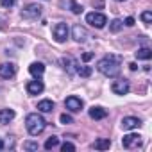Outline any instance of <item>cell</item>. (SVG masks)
Instances as JSON below:
<instances>
[{
    "label": "cell",
    "mask_w": 152,
    "mask_h": 152,
    "mask_svg": "<svg viewBox=\"0 0 152 152\" xmlns=\"http://www.w3.org/2000/svg\"><path fill=\"white\" fill-rule=\"evenodd\" d=\"M97 70L106 77H116L120 73V59L115 56H106L97 63Z\"/></svg>",
    "instance_id": "6da1fadb"
},
{
    "label": "cell",
    "mask_w": 152,
    "mask_h": 152,
    "mask_svg": "<svg viewBox=\"0 0 152 152\" xmlns=\"http://www.w3.org/2000/svg\"><path fill=\"white\" fill-rule=\"evenodd\" d=\"M25 127H27V131H29L31 136H38V134H41L45 131L47 120L41 115H38V113H31L25 118Z\"/></svg>",
    "instance_id": "7a4b0ae2"
},
{
    "label": "cell",
    "mask_w": 152,
    "mask_h": 152,
    "mask_svg": "<svg viewBox=\"0 0 152 152\" xmlns=\"http://www.w3.org/2000/svg\"><path fill=\"white\" fill-rule=\"evenodd\" d=\"M86 23H90V25L95 27V29H102V27H106L107 18H106V15L93 11V13H88V15H86Z\"/></svg>",
    "instance_id": "3957f363"
},
{
    "label": "cell",
    "mask_w": 152,
    "mask_h": 152,
    "mask_svg": "<svg viewBox=\"0 0 152 152\" xmlns=\"http://www.w3.org/2000/svg\"><path fill=\"white\" fill-rule=\"evenodd\" d=\"M68 25L66 23H56L54 25V29H52V36H54V39L57 41V43H64L66 41V38H68Z\"/></svg>",
    "instance_id": "277c9868"
},
{
    "label": "cell",
    "mask_w": 152,
    "mask_h": 152,
    "mask_svg": "<svg viewBox=\"0 0 152 152\" xmlns=\"http://www.w3.org/2000/svg\"><path fill=\"white\" fill-rule=\"evenodd\" d=\"M22 16L23 18H29V20H38L41 16V7L38 4H29L23 11H22Z\"/></svg>",
    "instance_id": "5b68a950"
},
{
    "label": "cell",
    "mask_w": 152,
    "mask_h": 152,
    "mask_svg": "<svg viewBox=\"0 0 152 152\" xmlns=\"http://www.w3.org/2000/svg\"><path fill=\"white\" fill-rule=\"evenodd\" d=\"M111 90H113L115 95H127L129 90H131V84H129V81H125V79H118V81L113 83Z\"/></svg>",
    "instance_id": "8992f818"
},
{
    "label": "cell",
    "mask_w": 152,
    "mask_h": 152,
    "mask_svg": "<svg viewBox=\"0 0 152 152\" xmlns=\"http://www.w3.org/2000/svg\"><path fill=\"white\" fill-rule=\"evenodd\" d=\"M122 145H124V148H134V147H140V145H141V136L131 132V134H127V136L122 138Z\"/></svg>",
    "instance_id": "52a82bcc"
},
{
    "label": "cell",
    "mask_w": 152,
    "mask_h": 152,
    "mask_svg": "<svg viewBox=\"0 0 152 152\" xmlns=\"http://www.w3.org/2000/svg\"><path fill=\"white\" fill-rule=\"evenodd\" d=\"M64 106H66V109L68 111H72V113H77V111H81L83 109V106H84V102L79 99V97H68L66 100H64Z\"/></svg>",
    "instance_id": "ba28073f"
},
{
    "label": "cell",
    "mask_w": 152,
    "mask_h": 152,
    "mask_svg": "<svg viewBox=\"0 0 152 152\" xmlns=\"http://www.w3.org/2000/svg\"><path fill=\"white\" fill-rule=\"evenodd\" d=\"M16 73V64L15 63H4L0 64V77L2 79H11Z\"/></svg>",
    "instance_id": "9c48e42d"
},
{
    "label": "cell",
    "mask_w": 152,
    "mask_h": 152,
    "mask_svg": "<svg viewBox=\"0 0 152 152\" xmlns=\"http://www.w3.org/2000/svg\"><path fill=\"white\" fill-rule=\"evenodd\" d=\"M61 64H63V68H64L70 75H75V73H77V66H79V63L75 61L73 57H61Z\"/></svg>",
    "instance_id": "30bf717a"
},
{
    "label": "cell",
    "mask_w": 152,
    "mask_h": 152,
    "mask_svg": "<svg viewBox=\"0 0 152 152\" xmlns=\"http://www.w3.org/2000/svg\"><path fill=\"white\" fill-rule=\"evenodd\" d=\"M140 125H141V120L138 116H125V118H122V129H125V131L138 129Z\"/></svg>",
    "instance_id": "8fae6325"
},
{
    "label": "cell",
    "mask_w": 152,
    "mask_h": 152,
    "mask_svg": "<svg viewBox=\"0 0 152 152\" xmlns=\"http://www.w3.org/2000/svg\"><path fill=\"white\" fill-rule=\"evenodd\" d=\"M43 90H45V84H43L39 79L27 83V93H29V95H39Z\"/></svg>",
    "instance_id": "7c38bea8"
},
{
    "label": "cell",
    "mask_w": 152,
    "mask_h": 152,
    "mask_svg": "<svg viewBox=\"0 0 152 152\" xmlns=\"http://www.w3.org/2000/svg\"><path fill=\"white\" fill-rule=\"evenodd\" d=\"M72 36H73L75 41L83 43V41H86V38H88V31H86L83 25H73V29H72Z\"/></svg>",
    "instance_id": "4fadbf2b"
},
{
    "label": "cell",
    "mask_w": 152,
    "mask_h": 152,
    "mask_svg": "<svg viewBox=\"0 0 152 152\" xmlns=\"http://www.w3.org/2000/svg\"><path fill=\"white\" fill-rule=\"evenodd\" d=\"M29 72H31V75H32V77L39 79L41 75L45 73V64H43V63H39V61H36V63H32V64L29 66Z\"/></svg>",
    "instance_id": "5bb4252c"
},
{
    "label": "cell",
    "mask_w": 152,
    "mask_h": 152,
    "mask_svg": "<svg viewBox=\"0 0 152 152\" xmlns=\"http://www.w3.org/2000/svg\"><path fill=\"white\" fill-rule=\"evenodd\" d=\"M106 116H107V111H106L104 107H100V106L90 107V118H93V120H102V118H106Z\"/></svg>",
    "instance_id": "9a60e30c"
},
{
    "label": "cell",
    "mask_w": 152,
    "mask_h": 152,
    "mask_svg": "<svg viewBox=\"0 0 152 152\" xmlns=\"http://www.w3.org/2000/svg\"><path fill=\"white\" fill-rule=\"evenodd\" d=\"M15 118V111L13 109H0V125H6Z\"/></svg>",
    "instance_id": "2e32d148"
},
{
    "label": "cell",
    "mask_w": 152,
    "mask_h": 152,
    "mask_svg": "<svg viewBox=\"0 0 152 152\" xmlns=\"http://www.w3.org/2000/svg\"><path fill=\"white\" fill-rule=\"evenodd\" d=\"M93 147H95L97 150H107V148L111 147V140H107V138H99V140H95Z\"/></svg>",
    "instance_id": "e0dca14e"
},
{
    "label": "cell",
    "mask_w": 152,
    "mask_h": 152,
    "mask_svg": "<svg viewBox=\"0 0 152 152\" xmlns=\"http://www.w3.org/2000/svg\"><path fill=\"white\" fill-rule=\"evenodd\" d=\"M136 57H138V59H143V61H148V59L152 57V50H150L148 47H141V48H138Z\"/></svg>",
    "instance_id": "ac0fdd59"
},
{
    "label": "cell",
    "mask_w": 152,
    "mask_h": 152,
    "mask_svg": "<svg viewBox=\"0 0 152 152\" xmlns=\"http://www.w3.org/2000/svg\"><path fill=\"white\" fill-rule=\"evenodd\" d=\"M38 109H39L41 113H50V111L54 109V102H52V100H47V99H45V100H39V102H38Z\"/></svg>",
    "instance_id": "d6986e66"
},
{
    "label": "cell",
    "mask_w": 152,
    "mask_h": 152,
    "mask_svg": "<svg viewBox=\"0 0 152 152\" xmlns=\"http://www.w3.org/2000/svg\"><path fill=\"white\" fill-rule=\"evenodd\" d=\"M66 6L72 9V13H73V15H81V13H83V6H79L77 2H75V0H68Z\"/></svg>",
    "instance_id": "ffe728a7"
},
{
    "label": "cell",
    "mask_w": 152,
    "mask_h": 152,
    "mask_svg": "<svg viewBox=\"0 0 152 152\" xmlns=\"http://www.w3.org/2000/svg\"><path fill=\"white\" fill-rule=\"evenodd\" d=\"M57 145H59V138H56V136H52V138H48V140L45 141V145H43V147H45L47 150H52V148H56Z\"/></svg>",
    "instance_id": "44dd1931"
},
{
    "label": "cell",
    "mask_w": 152,
    "mask_h": 152,
    "mask_svg": "<svg viewBox=\"0 0 152 152\" xmlns=\"http://www.w3.org/2000/svg\"><path fill=\"white\" fill-rule=\"evenodd\" d=\"M122 27H124V22H122V20H118V18H115V20L109 23L111 32H118V31H122Z\"/></svg>",
    "instance_id": "7402d4cb"
},
{
    "label": "cell",
    "mask_w": 152,
    "mask_h": 152,
    "mask_svg": "<svg viewBox=\"0 0 152 152\" xmlns=\"http://www.w3.org/2000/svg\"><path fill=\"white\" fill-rule=\"evenodd\" d=\"M77 75H81V77H90L91 68L90 66H77Z\"/></svg>",
    "instance_id": "603a6c76"
},
{
    "label": "cell",
    "mask_w": 152,
    "mask_h": 152,
    "mask_svg": "<svg viewBox=\"0 0 152 152\" xmlns=\"http://www.w3.org/2000/svg\"><path fill=\"white\" fill-rule=\"evenodd\" d=\"M141 22H143L145 25H150V23H152V13H150V11H143V13H141Z\"/></svg>",
    "instance_id": "cb8c5ba5"
},
{
    "label": "cell",
    "mask_w": 152,
    "mask_h": 152,
    "mask_svg": "<svg viewBox=\"0 0 152 152\" xmlns=\"http://www.w3.org/2000/svg\"><path fill=\"white\" fill-rule=\"evenodd\" d=\"M59 122H61V124H64V125H68V124H73V118H72L70 115L63 113V115L59 116Z\"/></svg>",
    "instance_id": "d4e9b609"
},
{
    "label": "cell",
    "mask_w": 152,
    "mask_h": 152,
    "mask_svg": "<svg viewBox=\"0 0 152 152\" xmlns=\"http://www.w3.org/2000/svg\"><path fill=\"white\" fill-rule=\"evenodd\" d=\"M23 148L25 150H38V143L36 141H25L23 143Z\"/></svg>",
    "instance_id": "484cf974"
},
{
    "label": "cell",
    "mask_w": 152,
    "mask_h": 152,
    "mask_svg": "<svg viewBox=\"0 0 152 152\" xmlns=\"http://www.w3.org/2000/svg\"><path fill=\"white\" fill-rule=\"evenodd\" d=\"M61 150H63V152H66V150H70V152H72V150H75V145H73V143H70V141H64V143L61 145Z\"/></svg>",
    "instance_id": "4316f807"
},
{
    "label": "cell",
    "mask_w": 152,
    "mask_h": 152,
    "mask_svg": "<svg viewBox=\"0 0 152 152\" xmlns=\"http://www.w3.org/2000/svg\"><path fill=\"white\" fill-rule=\"evenodd\" d=\"M16 4V0H0V6L2 7H13Z\"/></svg>",
    "instance_id": "83f0119b"
},
{
    "label": "cell",
    "mask_w": 152,
    "mask_h": 152,
    "mask_svg": "<svg viewBox=\"0 0 152 152\" xmlns=\"http://www.w3.org/2000/svg\"><path fill=\"white\" fill-rule=\"evenodd\" d=\"M124 23H125L127 27H132V25H134V18H132V16H129V18H125V22H124Z\"/></svg>",
    "instance_id": "f1b7e54d"
},
{
    "label": "cell",
    "mask_w": 152,
    "mask_h": 152,
    "mask_svg": "<svg viewBox=\"0 0 152 152\" xmlns=\"http://www.w3.org/2000/svg\"><path fill=\"white\" fill-rule=\"evenodd\" d=\"M91 57H93V54H91V52H86V54L83 56V59H84V61H90Z\"/></svg>",
    "instance_id": "f546056e"
},
{
    "label": "cell",
    "mask_w": 152,
    "mask_h": 152,
    "mask_svg": "<svg viewBox=\"0 0 152 152\" xmlns=\"http://www.w3.org/2000/svg\"><path fill=\"white\" fill-rule=\"evenodd\" d=\"M2 148H4V141H2V140H0V150H2Z\"/></svg>",
    "instance_id": "4dcf8cb0"
},
{
    "label": "cell",
    "mask_w": 152,
    "mask_h": 152,
    "mask_svg": "<svg viewBox=\"0 0 152 152\" xmlns=\"http://www.w3.org/2000/svg\"><path fill=\"white\" fill-rule=\"evenodd\" d=\"M116 2H125V0H116Z\"/></svg>",
    "instance_id": "1f68e13d"
}]
</instances>
